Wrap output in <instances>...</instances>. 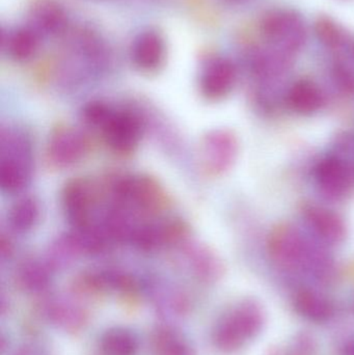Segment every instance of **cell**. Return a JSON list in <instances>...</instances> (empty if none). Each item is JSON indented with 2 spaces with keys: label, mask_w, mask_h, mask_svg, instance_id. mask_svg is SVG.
Returning a JSON list of instances; mask_svg holds the SVG:
<instances>
[{
  "label": "cell",
  "mask_w": 354,
  "mask_h": 355,
  "mask_svg": "<svg viewBox=\"0 0 354 355\" xmlns=\"http://www.w3.org/2000/svg\"><path fill=\"white\" fill-rule=\"evenodd\" d=\"M315 31L321 43L333 49L340 47L345 42L344 31L330 18L321 17L318 19Z\"/></svg>",
  "instance_id": "obj_24"
},
{
  "label": "cell",
  "mask_w": 354,
  "mask_h": 355,
  "mask_svg": "<svg viewBox=\"0 0 354 355\" xmlns=\"http://www.w3.org/2000/svg\"><path fill=\"white\" fill-rule=\"evenodd\" d=\"M261 31L270 47L290 55L299 51L307 39L303 19L289 10H272L266 15L262 21Z\"/></svg>",
  "instance_id": "obj_3"
},
{
  "label": "cell",
  "mask_w": 354,
  "mask_h": 355,
  "mask_svg": "<svg viewBox=\"0 0 354 355\" xmlns=\"http://www.w3.org/2000/svg\"><path fill=\"white\" fill-rule=\"evenodd\" d=\"M31 166L14 160L0 159V187L6 193L20 191L30 177Z\"/></svg>",
  "instance_id": "obj_19"
},
{
  "label": "cell",
  "mask_w": 354,
  "mask_h": 355,
  "mask_svg": "<svg viewBox=\"0 0 354 355\" xmlns=\"http://www.w3.org/2000/svg\"><path fill=\"white\" fill-rule=\"evenodd\" d=\"M114 205L143 215L157 214L166 205V194L153 178L124 176L116 178L110 186Z\"/></svg>",
  "instance_id": "obj_1"
},
{
  "label": "cell",
  "mask_w": 354,
  "mask_h": 355,
  "mask_svg": "<svg viewBox=\"0 0 354 355\" xmlns=\"http://www.w3.org/2000/svg\"><path fill=\"white\" fill-rule=\"evenodd\" d=\"M30 23L39 37L57 35L66 27L67 15L56 2L42 1L33 8Z\"/></svg>",
  "instance_id": "obj_13"
},
{
  "label": "cell",
  "mask_w": 354,
  "mask_h": 355,
  "mask_svg": "<svg viewBox=\"0 0 354 355\" xmlns=\"http://www.w3.org/2000/svg\"><path fill=\"white\" fill-rule=\"evenodd\" d=\"M39 35L30 27L20 28L6 37V49L8 55L17 62L30 60L37 51Z\"/></svg>",
  "instance_id": "obj_15"
},
{
  "label": "cell",
  "mask_w": 354,
  "mask_h": 355,
  "mask_svg": "<svg viewBox=\"0 0 354 355\" xmlns=\"http://www.w3.org/2000/svg\"><path fill=\"white\" fill-rule=\"evenodd\" d=\"M164 58L166 45L157 31H143L135 37L131 46V58L139 70L154 72L162 66Z\"/></svg>",
  "instance_id": "obj_10"
},
{
  "label": "cell",
  "mask_w": 354,
  "mask_h": 355,
  "mask_svg": "<svg viewBox=\"0 0 354 355\" xmlns=\"http://www.w3.org/2000/svg\"><path fill=\"white\" fill-rule=\"evenodd\" d=\"M62 202L67 218L75 230L94 225L95 191L87 180H70L62 189Z\"/></svg>",
  "instance_id": "obj_7"
},
{
  "label": "cell",
  "mask_w": 354,
  "mask_h": 355,
  "mask_svg": "<svg viewBox=\"0 0 354 355\" xmlns=\"http://www.w3.org/2000/svg\"><path fill=\"white\" fill-rule=\"evenodd\" d=\"M291 110L299 114H309L317 112L324 103V95L319 87L311 81L295 83L287 96Z\"/></svg>",
  "instance_id": "obj_14"
},
{
  "label": "cell",
  "mask_w": 354,
  "mask_h": 355,
  "mask_svg": "<svg viewBox=\"0 0 354 355\" xmlns=\"http://www.w3.org/2000/svg\"><path fill=\"white\" fill-rule=\"evenodd\" d=\"M303 216L310 229L322 241L337 244L344 239V223L336 213L321 207L309 206L305 209Z\"/></svg>",
  "instance_id": "obj_12"
},
{
  "label": "cell",
  "mask_w": 354,
  "mask_h": 355,
  "mask_svg": "<svg viewBox=\"0 0 354 355\" xmlns=\"http://www.w3.org/2000/svg\"><path fill=\"white\" fill-rule=\"evenodd\" d=\"M345 355H354V342L346 346L345 348Z\"/></svg>",
  "instance_id": "obj_27"
},
{
  "label": "cell",
  "mask_w": 354,
  "mask_h": 355,
  "mask_svg": "<svg viewBox=\"0 0 354 355\" xmlns=\"http://www.w3.org/2000/svg\"><path fill=\"white\" fill-rule=\"evenodd\" d=\"M0 250H1L2 259L10 258V254H12V244L10 243V240L4 237V235H2L1 237V248H0Z\"/></svg>",
  "instance_id": "obj_26"
},
{
  "label": "cell",
  "mask_w": 354,
  "mask_h": 355,
  "mask_svg": "<svg viewBox=\"0 0 354 355\" xmlns=\"http://www.w3.org/2000/svg\"><path fill=\"white\" fill-rule=\"evenodd\" d=\"M152 346L155 355H193L184 338L170 327H159L154 333Z\"/></svg>",
  "instance_id": "obj_18"
},
{
  "label": "cell",
  "mask_w": 354,
  "mask_h": 355,
  "mask_svg": "<svg viewBox=\"0 0 354 355\" xmlns=\"http://www.w3.org/2000/svg\"><path fill=\"white\" fill-rule=\"evenodd\" d=\"M236 81V68L226 58H216L204 69L200 80L201 92L207 99L218 100L232 91Z\"/></svg>",
  "instance_id": "obj_9"
},
{
  "label": "cell",
  "mask_w": 354,
  "mask_h": 355,
  "mask_svg": "<svg viewBox=\"0 0 354 355\" xmlns=\"http://www.w3.org/2000/svg\"><path fill=\"white\" fill-rule=\"evenodd\" d=\"M49 318L66 329H76L83 321V313L75 306L64 302H55L49 309Z\"/></svg>",
  "instance_id": "obj_23"
},
{
  "label": "cell",
  "mask_w": 354,
  "mask_h": 355,
  "mask_svg": "<svg viewBox=\"0 0 354 355\" xmlns=\"http://www.w3.org/2000/svg\"><path fill=\"white\" fill-rule=\"evenodd\" d=\"M17 281L25 291L41 292L49 285V270L39 261L27 260L19 267Z\"/></svg>",
  "instance_id": "obj_17"
},
{
  "label": "cell",
  "mask_w": 354,
  "mask_h": 355,
  "mask_svg": "<svg viewBox=\"0 0 354 355\" xmlns=\"http://www.w3.org/2000/svg\"><path fill=\"white\" fill-rule=\"evenodd\" d=\"M186 252L191 268L200 279L212 281L220 275V261L204 246H191Z\"/></svg>",
  "instance_id": "obj_20"
},
{
  "label": "cell",
  "mask_w": 354,
  "mask_h": 355,
  "mask_svg": "<svg viewBox=\"0 0 354 355\" xmlns=\"http://www.w3.org/2000/svg\"><path fill=\"white\" fill-rule=\"evenodd\" d=\"M236 154V137L229 131H210L202 139L200 157L207 174L216 176L226 172L234 162Z\"/></svg>",
  "instance_id": "obj_5"
},
{
  "label": "cell",
  "mask_w": 354,
  "mask_h": 355,
  "mask_svg": "<svg viewBox=\"0 0 354 355\" xmlns=\"http://www.w3.org/2000/svg\"><path fill=\"white\" fill-rule=\"evenodd\" d=\"M261 327V316L253 304H242L227 313L214 327L212 341L222 352L238 349Z\"/></svg>",
  "instance_id": "obj_2"
},
{
  "label": "cell",
  "mask_w": 354,
  "mask_h": 355,
  "mask_svg": "<svg viewBox=\"0 0 354 355\" xmlns=\"http://www.w3.org/2000/svg\"><path fill=\"white\" fill-rule=\"evenodd\" d=\"M315 177L321 191L330 198H342L351 188V172L338 158H326L319 162Z\"/></svg>",
  "instance_id": "obj_11"
},
{
  "label": "cell",
  "mask_w": 354,
  "mask_h": 355,
  "mask_svg": "<svg viewBox=\"0 0 354 355\" xmlns=\"http://www.w3.org/2000/svg\"><path fill=\"white\" fill-rule=\"evenodd\" d=\"M39 217V204L35 198L27 196L12 205L8 213V223L12 231L26 233L37 225Z\"/></svg>",
  "instance_id": "obj_16"
},
{
  "label": "cell",
  "mask_w": 354,
  "mask_h": 355,
  "mask_svg": "<svg viewBox=\"0 0 354 355\" xmlns=\"http://www.w3.org/2000/svg\"><path fill=\"white\" fill-rule=\"evenodd\" d=\"M295 308L303 316L315 321L326 320L332 314V306L313 292L303 290L295 298Z\"/></svg>",
  "instance_id": "obj_22"
},
{
  "label": "cell",
  "mask_w": 354,
  "mask_h": 355,
  "mask_svg": "<svg viewBox=\"0 0 354 355\" xmlns=\"http://www.w3.org/2000/svg\"><path fill=\"white\" fill-rule=\"evenodd\" d=\"M112 112L114 110L103 102H89L83 108L82 118L89 126L102 129L112 116Z\"/></svg>",
  "instance_id": "obj_25"
},
{
  "label": "cell",
  "mask_w": 354,
  "mask_h": 355,
  "mask_svg": "<svg viewBox=\"0 0 354 355\" xmlns=\"http://www.w3.org/2000/svg\"><path fill=\"white\" fill-rule=\"evenodd\" d=\"M269 250L272 257L286 266H303L324 263V256L312 248L301 234L292 227H285L276 230L269 240Z\"/></svg>",
  "instance_id": "obj_4"
},
{
  "label": "cell",
  "mask_w": 354,
  "mask_h": 355,
  "mask_svg": "<svg viewBox=\"0 0 354 355\" xmlns=\"http://www.w3.org/2000/svg\"><path fill=\"white\" fill-rule=\"evenodd\" d=\"M89 150L87 137L77 129L60 126L52 131L47 145L49 162L58 168H68L82 159Z\"/></svg>",
  "instance_id": "obj_8"
},
{
  "label": "cell",
  "mask_w": 354,
  "mask_h": 355,
  "mask_svg": "<svg viewBox=\"0 0 354 355\" xmlns=\"http://www.w3.org/2000/svg\"><path fill=\"white\" fill-rule=\"evenodd\" d=\"M101 346L106 355H134L139 343L131 331L125 329H112L104 334Z\"/></svg>",
  "instance_id": "obj_21"
},
{
  "label": "cell",
  "mask_w": 354,
  "mask_h": 355,
  "mask_svg": "<svg viewBox=\"0 0 354 355\" xmlns=\"http://www.w3.org/2000/svg\"><path fill=\"white\" fill-rule=\"evenodd\" d=\"M141 119L129 110H114L102 128L108 147L123 155L134 151L141 139Z\"/></svg>",
  "instance_id": "obj_6"
}]
</instances>
